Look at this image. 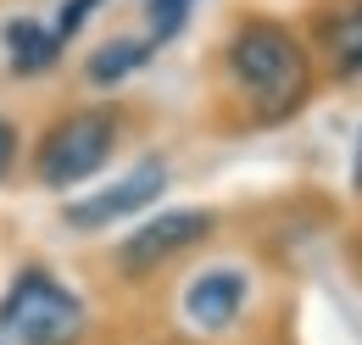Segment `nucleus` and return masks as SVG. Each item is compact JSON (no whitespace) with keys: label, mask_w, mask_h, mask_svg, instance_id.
Here are the masks:
<instances>
[{"label":"nucleus","mask_w":362,"mask_h":345,"mask_svg":"<svg viewBox=\"0 0 362 345\" xmlns=\"http://www.w3.org/2000/svg\"><path fill=\"white\" fill-rule=\"evenodd\" d=\"M223 67L262 123L296 117L307 106V95H313V62H307V50L296 45V34L284 23H268V17L234 28V40L223 50Z\"/></svg>","instance_id":"1"},{"label":"nucleus","mask_w":362,"mask_h":345,"mask_svg":"<svg viewBox=\"0 0 362 345\" xmlns=\"http://www.w3.org/2000/svg\"><path fill=\"white\" fill-rule=\"evenodd\" d=\"M0 329L17 345H73L84 334V301L45 267H28L0 301Z\"/></svg>","instance_id":"2"},{"label":"nucleus","mask_w":362,"mask_h":345,"mask_svg":"<svg viewBox=\"0 0 362 345\" xmlns=\"http://www.w3.org/2000/svg\"><path fill=\"white\" fill-rule=\"evenodd\" d=\"M112 145H117V112L95 106V112H73V117H62V123L40 139V156H34L40 184H50V189L84 184L90 172L106 168Z\"/></svg>","instance_id":"3"},{"label":"nucleus","mask_w":362,"mask_h":345,"mask_svg":"<svg viewBox=\"0 0 362 345\" xmlns=\"http://www.w3.org/2000/svg\"><path fill=\"white\" fill-rule=\"evenodd\" d=\"M212 228H218V217H212V212H195V206H173V212L151 217V223H139L134 234L123 240V273H134V279H139V273L173 262L179 251L201 245Z\"/></svg>","instance_id":"4"},{"label":"nucleus","mask_w":362,"mask_h":345,"mask_svg":"<svg viewBox=\"0 0 362 345\" xmlns=\"http://www.w3.org/2000/svg\"><path fill=\"white\" fill-rule=\"evenodd\" d=\"M162 189H168V168L151 156V162H139V168L117 172V184H106V189H95L84 201H73V206H67V228H106V223H117V217H134V212H145V206H156Z\"/></svg>","instance_id":"5"},{"label":"nucleus","mask_w":362,"mask_h":345,"mask_svg":"<svg viewBox=\"0 0 362 345\" xmlns=\"http://www.w3.org/2000/svg\"><path fill=\"white\" fill-rule=\"evenodd\" d=\"M240 312H245V273H201L189 290H184V317L195 323V329H206V334H218L228 323H240Z\"/></svg>","instance_id":"6"},{"label":"nucleus","mask_w":362,"mask_h":345,"mask_svg":"<svg viewBox=\"0 0 362 345\" xmlns=\"http://www.w3.org/2000/svg\"><path fill=\"white\" fill-rule=\"evenodd\" d=\"M62 50V34H50L28 17H11L6 23V56H11V73H45Z\"/></svg>","instance_id":"7"},{"label":"nucleus","mask_w":362,"mask_h":345,"mask_svg":"<svg viewBox=\"0 0 362 345\" xmlns=\"http://www.w3.org/2000/svg\"><path fill=\"white\" fill-rule=\"evenodd\" d=\"M323 50L340 73H362V0L340 6L334 17H323Z\"/></svg>","instance_id":"8"},{"label":"nucleus","mask_w":362,"mask_h":345,"mask_svg":"<svg viewBox=\"0 0 362 345\" xmlns=\"http://www.w3.org/2000/svg\"><path fill=\"white\" fill-rule=\"evenodd\" d=\"M151 40H112L90 56V84H123L134 67H145Z\"/></svg>","instance_id":"9"},{"label":"nucleus","mask_w":362,"mask_h":345,"mask_svg":"<svg viewBox=\"0 0 362 345\" xmlns=\"http://www.w3.org/2000/svg\"><path fill=\"white\" fill-rule=\"evenodd\" d=\"M100 6H106V0H67V6H62V28H56V34H62V40H73V34L90 23Z\"/></svg>","instance_id":"10"},{"label":"nucleus","mask_w":362,"mask_h":345,"mask_svg":"<svg viewBox=\"0 0 362 345\" xmlns=\"http://www.w3.org/2000/svg\"><path fill=\"white\" fill-rule=\"evenodd\" d=\"M184 11H189V0H151V23L162 28V40L184 23Z\"/></svg>","instance_id":"11"},{"label":"nucleus","mask_w":362,"mask_h":345,"mask_svg":"<svg viewBox=\"0 0 362 345\" xmlns=\"http://www.w3.org/2000/svg\"><path fill=\"white\" fill-rule=\"evenodd\" d=\"M11 156H17V129L0 117V178H6V168H11Z\"/></svg>","instance_id":"12"},{"label":"nucleus","mask_w":362,"mask_h":345,"mask_svg":"<svg viewBox=\"0 0 362 345\" xmlns=\"http://www.w3.org/2000/svg\"><path fill=\"white\" fill-rule=\"evenodd\" d=\"M357 189H362V145H357Z\"/></svg>","instance_id":"13"}]
</instances>
